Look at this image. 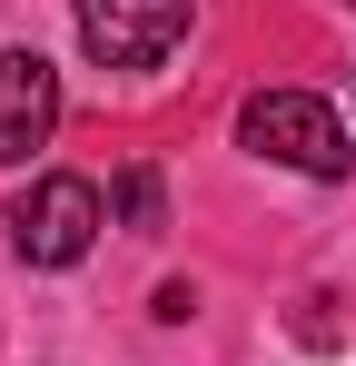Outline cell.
Segmentation results:
<instances>
[{
	"label": "cell",
	"instance_id": "5b68a950",
	"mask_svg": "<svg viewBox=\"0 0 356 366\" xmlns=\"http://www.w3.org/2000/svg\"><path fill=\"white\" fill-rule=\"evenodd\" d=\"M109 208H119V228H139V238H159V228H169V198H159V169H119Z\"/></svg>",
	"mask_w": 356,
	"mask_h": 366
},
{
	"label": "cell",
	"instance_id": "3957f363",
	"mask_svg": "<svg viewBox=\"0 0 356 366\" xmlns=\"http://www.w3.org/2000/svg\"><path fill=\"white\" fill-rule=\"evenodd\" d=\"M69 20L99 69H159L188 40V0H69Z\"/></svg>",
	"mask_w": 356,
	"mask_h": 366
},
{
	"label": "cell",
	"instance_id": "6da1fadb",
	"mask_svg": "<svg viewBox=\"0 0 356 366\" xmlns=\"http://www.w3.org/2000/svg\"><path fill=\"white\" fill-rule=\"evenodd\" d=\"M237 139L257 149V159H277L297 179H347V119L317 99V89H257L247 109H237Z\"/></svg>",
	"mask_w": 356,
	"mask_h": 366
},
{
	"label": "cell",
	"instance_id": "7a4b0ae2",
	"mask_svg": "<svg viewBox=\"0 0 356 366\" xmlns=\"http://www.w3.org/2000/svg\"><path fill=\"white\" fill-rule=\"evenodd\" d=\"M109 228V208H99V179H79V169H50V179L20 188V208H10V247H20V267H79L89 247Z\"/></svg>",
	"mask_w": 356,
	"mask_h": 366
},
{
	"label": "cell",
	"instance_id": "277c9868",
	"mask_svg": "<svg viewBox=\"0 0 356 366\" xmlns=\"http://www.w3.org/2000/svg\"><path fill=\"white\" fill-rule=\"evenodd\" d=\"M50 129H59V69L40 50H0V169L50 149Z\"/></svg>",
	"mask_w": 356,
	"mask_h": 366
}]
</instances>
